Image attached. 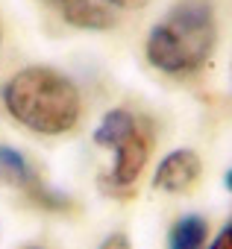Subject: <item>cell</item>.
Masks as SVG:
<instances>
[{"instance_id": "cell-1", "label": "cell", "mask_w": 232, "mask_h": 249, "mask_svg": "<svg viewBox=\"0 0 232 249\" xmlns=\"http://www.w3.org/2000/svg\"><path fill=\"white\" fill-rule=\"evenodd\" d=\"M217 47V15L212 0H176L144 41L147 62L168 76L200 73Z\"/></svg>"}, {"instance_id": "cell-2", "label": "cell", "mask_w": 232, "mask_h": 249, "mask_svg": "<svg viewBox=\"0 0 232 249\" xmlns=\"http://www.w3.org/2000/svg\"><path fill=\"white\" fill-rule=\"evenodd\" d=\"M0 100L12 120L39 135H65L82 114V100L74 79L44 65L12 73L0 91Z\"/></svg>"}, {"instance_id": "cell-3", "label": "cell", "mask_w": 232, "mask_h": 249, "mask_svg": "<svg viewBox=\"0 0 232 249\" xmlns=\"http://www.w3.org/2000/svg\"><path fill=\"white\" fill-rule=\"evenodd\" d=\"M0 185L21 191L33 205H39L44 211H71L74 208V202L62 191L47 188L44 179L36 173V167L15 147H6V144H0Z\"/></svg>"}, {"instance_id": "cell-4", "label": "cell", "mask_w": 232, "mask_h": 249, "mask_svg": "<svg viewBox=\"0 0 232 249\" xmlns=\"http://www.w3.org/2000/svg\"><path fill=\"white\" fill-rule=\"evenodd\" d=\"M153 126H150V120L141 117L138 126L115 147V161H112V173H109V185L115 191H127L138 182V176L144 173L147 161H150V153H153Z\"/></svg>"}, {"instance_id": "cell-5", "label": "cell", "mask_w": 232, "mask_h": 249, "mask_svg": "<svg viewBox=\"0 0 232 249\" xmlns=\"http://www.w3.org/2000/svg\"><path fill=\"white\" fill-rule=\"evenodd\" d=\"M50 9H56L62 15L65 24L77 27V30H88V33H103L118 27V21L124 15H118L106 0H41Z\"/></svg>"}, {"instance_id": "cell-6", "label": "cell", "mask_w": 232, "mask_h": 249, "mask_svg": "<svg viewBox=\"0 0 232 249\" xmlns=\"http://www.w3.org/2000/svg\"><path fill=\"white\" fill-rule=\"evenodd\" d=\"M200 173H203L200 156H197L194 150L182 147V150L168 153V156L159 161V167H156V173H153V188H159V191H165V194H185V191H191V188L197 185Z\"/></svg>"}, {"instance_id": "cell-7", "label": "cell", "mask_w": 232, "mask_h": 249, "mask_svg": "<svg viewBox=\"0 0 232 249\" xmlns=\"http://www.w3.org/2000/svg\"><path fill=\"white\" fill-rule=\"evenodd\" d=\"M141 123V117L130 108H112L103 114V120L97 123L94 129V144L97 147H106V150H115L135 126Z\"/></svg>"}, {"instance_id": "cell-8", "label": "cell", "mask_w": 232, "mask_h": 249, "mask_svg": "<svg viewBox=\"0 0 232 249\" xmlns=\"http://www.w3.org/2000/svg\"><path fill=\"white\" fill-rule=\"evenodd\" d=\"M209 243V223L200 214H185L171 226L168 249H206Z\"/></svg>"}, {"instance_id": "cell-9", "label": "cell", "mask_w": 232, "mask_h": 249, "mask_svg": "<svg viewBox=\"0 0 232 249\" xmlns=\"http://www.w3.org/2000/svg\"><path fill=\"white\" fill-rule=\"evenodd\" d=\"M206 249H232V217L217 229V234H214V237H209Z\"/></svg>"}, {"instance_id": "cell-10", "label": "cell", "mask_w": 232, "mask_h": 249, "mask_svg": "<svg viewBox=\"0 0 232 249\" xmlns=\"http://www.w3.org/2000/svg\"><path fill=\"white\" fill-rule=\"evenodd\" d=\"M97 249H133L130 246V237L127 234H121V231H115V234H109Z\"/></svg>"}, {"instance_id": "cell-11", "label": "cell", "mask_w": 232, "mask_h": 249, "mask_svg": "<svg viewBox=\"0 0 232 249\" xmlns=\"http://www.w3.org/2000/svg\"><path fill=\"white\" fill-rule=\"evenodd\" d=\"M223 185H226V188H229V191H232V167H229V170H226V176H223Z\"/></svg>"}, {"instance_id": "cell-12", "label": "cell", "mask_w": 232, "mask_h": 249, "mask_svg": "<svg viewBox=\"0 0 232 249\" xmlns=\"http://www.w3.org/2000/svg\"><path fill=\"white\" fill-rule=\"evenodd\" d=\"M0 47H3V27H0Z\"/></svg>"}, {"instance_id": "cell-13", "label": "cell", "mask_w": 232, "mask_h": 249, "mask_svg": "<svg viewBox=\"0 0 232 249\" xmlns=\"http://www.w3.org/2000/svg\"><path fill=\"white\" fill-rule=\"evenodd\" d=\"M27 249H44V246H27Z\"/></svg>"}]
</instances>
